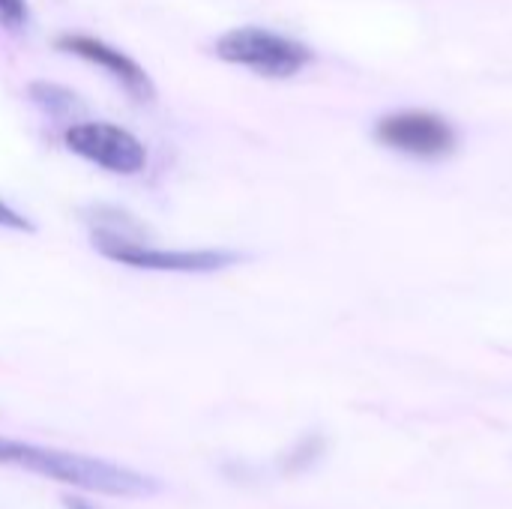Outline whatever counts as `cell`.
<instances>
[{"label": "cell", "mask_w": 512, "mask_h": 509, "mask_svg": "<svg viewBox=\"0 0 512 509\" xmlns=\"http://www.w3.org/2000/svg\"><path fill=\"white\" fill-rule=\"evenodd\" d=\"M0 465H12L36 477H48L54 483L96 492V495L144 498L159 489V483L150 474H141L135 468L84 456V453H72V450L36 447V444H24V441L3 438V435H0Z\"/></svg>", "instance_id": "obj_1"}, {"label": "cell", "mask_w": 512, "mask_h": 509, "mask_svg": "<svg viewBox=\"0 0 512 509\" xmlns=\"http://www.w3.org/2000/svg\"><path fill=\"white\" fill-rule=\"evenodd\" d=\"M216 57L234 66H246L264 78H291L303 66H309L312 48L267 27L246 24L216 39Z\"/></svg>", "instance_id": "obj_2"}, {"label": "cell", "mask_w": 512, "mask_h": 509, "mask_svg": "<svg viewBox=\"0 0 512 509\" xmlns=\"http://www.w3.org/2000/svg\"><path fill=\"white\" fill-rule=\"evenodd\" d=\"M63 141L75 156H81L111 174L132 177V174L144 171V165H147L144 141L138 135H132L129 129L108 123V120H78L63 132Z\"/></svg>", "instance_id": "obj_3"}, {"label": "cell", "mask_w": 512, "mask_h": 509, "mask_svg": "<svg viewBox=\"0 0 512 509\" xmlns=\"http://www.w3.org/2000/svg\"><path fill=\"white\" fill-rule=\"evenodd\" d=\"M93 246L108 261L135 270H156V273H216L243 258L240 252H228V249H159L144 240H129V243L93 240Z\"/></svg>", "instance_id": "obj_4"}, {"label": "cell", "mask_w": 512, "mask_h": 509, "mask_svg": "<svg viewBox=\"0 0 512 509\" xmlns=\"http://www.w3.org/2000/svg\"><path fill=\"white\" fill-rule=\"evenodd\" d=\"M375 135L381 144L417 156V159H438L453 153L456 147V132L450 129L447 120L429 111H399L387 114L378 120Z\"/></svg>", "instance_id": "obj_5"}, {"label": "cell", "mask_w": 512, "mask_h": 509, "mask_svg": "<svg viewBox=\"0 0 512 509\" xmlns=\"http://www.w3.org/2000/svg\"><path fill=\"white\" fill-rule=\"evenodd\" d=\"M57 48L66 51V54H75V57H81L87 63H93V66H99V69H105L138 102H153L156 99L153 78L126 51H120V48L96 39V36H84V33H63V36H57Z\"/></svg>", "instance_id": "obj_6"}, {"label": "cell", "mask_w": 512, "mask_h": 509, "mask_svg": "<svg viewBox=\"0 0 512 509\" xmlns=\"http://www.w3.org/2000/svg\"><path fill=\"white\" fill-rule=\"evenodd\" d=\"M30 99L39 108H45L48 114H54V117H69V114H75L81 108L78 105V96L72 90H66L60 84H48V81L30 84Z\"/></svg>", "instance_id": "obj_7"}, {"label": "cell", "mask_w": 512, "mask_h": 509, "mask_svg": "<svg viewBox=\"0 0 512 509\" xmlns=\"http://www.w3.org/2000/svg\"><path fill=\"white\" fill-rule=\"evenodd\" d=\"M27 21V0H0V27L21 30Z\"/></svg>", "instance_id": "obj_8"}, {"label": "cell", "mask_w": 512, "mask_h": 509, "mask_svg": "<svg viewBox=\"0 0 512 509\" xmlns=\"http://www.w3.org/2000/svg\"><path fill=\"white\" fill-rule=\"evenodd\" d=\"M0 228L9 231H33V222H27L18 210H12L6 201H0Z\"/></svg>", "instance_id": "obj_9"}, {"label": "cell", "mask_w": 512, "mask_h": 509, "mask_svg": "<svg viewBox=\"0 0 512 509\" xmlns=\"http://www.w3.org/2000/svg\"><path fill=\"white\" fill-rule=\"evenodd\" d=\"M60 504H63V509H96L90 501H84V498H78V495H63Z\"/></svg>", "instance_id": "obj_10"}]
</instances>
